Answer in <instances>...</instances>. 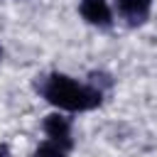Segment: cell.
<instances>
[{"instance_id": "8992f818", "label": "cell", "mask_w": 157, "mask_h": 157, "mask_svg": "<svg viewBox=\"0 0 157 157\" xmlns=\"http://www.w3.org/2000/svg\"><path fill=\"white\" fill-rule=\"evenodd\" d=\"M0 157H7V147L5 145H0Z\"/></svg>"}, {"instance_id": "277c9868", "label": "cell", "mask_w": 157, "mask_h": 157, "mask_svg": "<svg viewBox=\"0 0 157 157\" xmlns=\"http://www.w3.org/2000/svg\"><path fill=\"white\" fill-rule=\"evenodd\" d=\"M81 15L91 25H101V27L110 25V7L105 0H81Z\"/></svg>"}, {"instance_id": "7a4b0ae2", "label": "cell", "mask_w": 157, "mask_h": 157, "mask_svg": "<svg viewBox=\"0 0 157 157\" xmlns=\"http://www.w3.org/2000/svg\"><path fill=\"white\" fill-rule=\"evenodd\" d=\"M44 132L49 135L52 142L61 145L64 150L71 147V125H69V120H66L64 115H59V113L47 115V118H44Z\"/></svg>"}, {"instance_id": "5b68a950", "label": "cell", "mask_w": 157, "mask_h": 157, "mask_svg": "<svg viewBox=\"0 0 157 157\" xmlns=\"http://www.w3.org/2000/svg\"><path fill=\"white\" fill-rule=\"evenodd\" d=\"M34 157H66V150H64L61 145H56V142L47 140V142H42V145L37 147Z\"/></svg>"}, {"instance_id": "3957f363", "label": "cell", "mask_w": 157, "mask_h": 157, "mask_svg": "<svg viewBox=\"0 0 157 157\" xmlns=\"http://www.w3.org/2000/svg\"><path fill=\"white\" fill-rule=\"evenodd\" d=\"M152 0H118V12L130 25H142L150 15Z\"/></svg>"}, {"instance_id": "6da1fadb", "label": "cell", "mask_w": 157, "mask_h": 157, "mask_svg": "<svg viewBox=\"0 0 157 157\" xmlns=\"http://www.w3.org/2000/svg\"><path fill=\"white\" fill-rule=\"evenodd\" d=\"M42 93L49 103H54L64 110H91V108L101 105V88L83 86L64 74H52L44 81Z\"/></svg>"}]
</instances>
